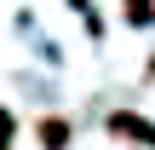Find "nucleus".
Masks as SVG:
<instances>
[{
	"mask_svg": "<svg viewBox=\"0 0 155 150\" xmlns=\"http://www.w3.org/2000/svg\"><path fill=\"white\" fill-rule=\"evenodd\" d=\"M109 133L127 139V145H150V150H155V121L132 116V110H115V116H109Z\"/></svg>",
	"mask_w": 155,
	"mask_h": 150,
	"instance_id": "1",
	"label": "nucleus"
},
{
	"mask_svg": "<svg viewBox=\"0 0 155 150\" xmlns=\"http://www.w3.org/2000/svg\"><path fill=\"white\" fill-rule=\"evenodd\" d=\"M35 139H40V150H69L75 121H69V116H40V121H35Z\"/></svg>",
	"mask_w": 155,
	"mask_h": 150,
	"instance_id": "2",
	"label": "nucleus"
},
{
	"mask_svg": "<svg viewBox=\"0 0 155 150\" xmlns=\"http://www.w3.org/2000/svg\"><path fill=\"white\" fill-rule=\"evenodd\" d=\"M121 17H127V23H150L155 17V0H121Z\"/></svg>",
	"mask_w": 155,
	"mask_h": 150,
	"instance_id": "3",
	"label": "nucleus"
},
{
	"mask_svg": "<svg viewBox=\"0 0 155 150\" xmlns=\"http://www.w3.org/2000/svg\"><path fill=\"white\" fill-rule=\"evenodd\" d=\"M12 133H17V121H12V116H6V110H0V150L12 145Z\"/></svg>",
	"mask_w": 155,
	"mask_h": 150,
	"instance_id": "4",
	"label": "nucleus"
},
{
	"mask_svg": "<svg viewBox=\"0 0 155 150\" xmlns=\"http://www.w3.org/2000/svg\"><path fill=\"white\" fill-rule=\"evenodd\" d=\"M69 6H86V0H69Z\"/></svg>",
	"mask_w": 155,
	"mask_h": 150,
	"instance_id": "5",
	"label": "nucleus"
},
{
	"mask_svg": "<svg viewBox=\"0 0 155 150\" xmlns=\"http://www.w3.org/2000/svg\"><path fill=\"white\" fill-rule=\"evenodd\" d=\"M150 75H155V58H150Z\"/></svg>",
	"mask_w": 155,
	"mask_h": 150,
	"instance_id": "6",
	"label": "nucleus"
}]
</instances>
